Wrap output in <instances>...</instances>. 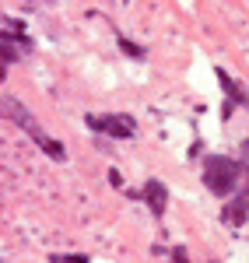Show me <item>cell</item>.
<instances>
[{"instance_id": "ba28073f", "label": "cell", "mask_w": 249, "mask_h": 263, "mask_svg": "<svg viewBox=\"0 0 249 263\" xmlns=\"http://www.w3.org/2000/svg\"><path fill=\"white\" fill-rule=\"evenodd\" d=\"M49 263H88V256H81V253H74V256H53Z\"/></svg>"}, {"instance_id": "3957f363", "label": "cell", "mask_w": 249, "mask_h": 263, "mask_svg": "<svg viewBox=\"0 0 249 263\" xmlns=\"http://www.w3.org/2000/svg\"><path fill=\"white\" fill-rule=\"evenodd\" d=\"M88 126H91L95 134L123 137V141L137 134V123H133V116H126V112H105V116H88Z\"/></svg>"}, {"instance_id": "8992f818", "label": "cell", "mask_w": 249, "mask_h": 263, "mask_svg": "<svg viewBox=\"0 0 249 263\" xmlns=\"http://www.w3.org/2000/svg\"><path fill=\"white\" fill-rule=\"evenodd\" d=\"M239 162H242V168H246V179H249V137L242 141V158H239ZM239 197H242V200L249 203V186L242 190V193H239Z\"/></svg>"}, {"instance_id": "6da1fadb", "label": "cell", "mask_w": 249, "mask_h": 263, "mask_svg": "<svg viewBox=\"0 0 249 263\" xmlns=\"http://www.w3.org/2000/svg\"><path fill=\"white\" fill-rule=\"evenodd\" d=\"M0 109H4V116H7L11 123H18V126L25 130V134H28V137H35V144H39V147L46 151V155H49V158H53V162H63V158H67V155H63V147L53 141L46 130H42L39 120H35V116H32V112H28V109H25V105H21L14 95H4Z\"/></svg>"}, {"instance_id": "277c9868", "label": "cell", "mask_w": 249, "mask_h": 263, "mask_svg": "<svg viewBox=\"0 0 249 263\" xmlns=\"http://www.w3.org/2000/svg\"><path fill=\"white\" fill-rule=\"evenodd\" d=\"M141 197H144V203L151 207V211H155V218H162V214H165L168 190H165V186H162L158 179H147V182H144V193H141Z\"/></svg>"}, {"instance_id": "5b68a950", "label": "cell", "mask_w": 249, "mask_h": 263, "mask_svg": "<svg viewBox=\"0 0 249 263\" xmlns=\"http://www.w3.org/2000/svg\"><path fill=\"white\" fill-rule=\"evenodd\" d=\"M218 81H221V88H225V95H228L232 102H239V105H249V95L242 91V84H239V81H232L225 70H218Z\"/></svg>"}, {"instance_id": "52a82bcc", "label": "cell", "mask_w": 249, "mask_h": 263, "mask_svg": "<svg viewBox=\"0 0 249 263\" xmlns=\"http://www.w3.org/2000/svg\"><path fill=\"white\" fill-rule=\"evenodd\" d=\"M120 49H123V53H130L133 60H144V49H141V46H133L130 39H123V35H120Z\"/></svg>"}, {"instance_id": "7a4b0ae2", "label": "cell", "mask_w": 249, "mask_h": 263, "mask_svg": "<svg viewBox=\"0 0 249 263\" xmlns=\"http://www.w3.org/2000/svg\"><path fill=\"white\" fill-rule=\"evenodd\" d=\"M246 179V168L242 162H235V158H225V155H207L204 158V182H207L210 193H218V197H228L239 190V182Z\"/></svg>"}, {"instance_id": "9c48e42d", "label": "cell", "mask_w": 249, "mask_h": 263, "mask_svg": "<svg viewBox=\"0 0 249 263\" xmlns=\"http://www.w3.org/2000/svg\"><path fill=\"white\" fill-rule=\"evenodd\" d=\"M172 256H176V260H172V263H189V260H186V249H176Z\"/></svg>"}]
</instances>
